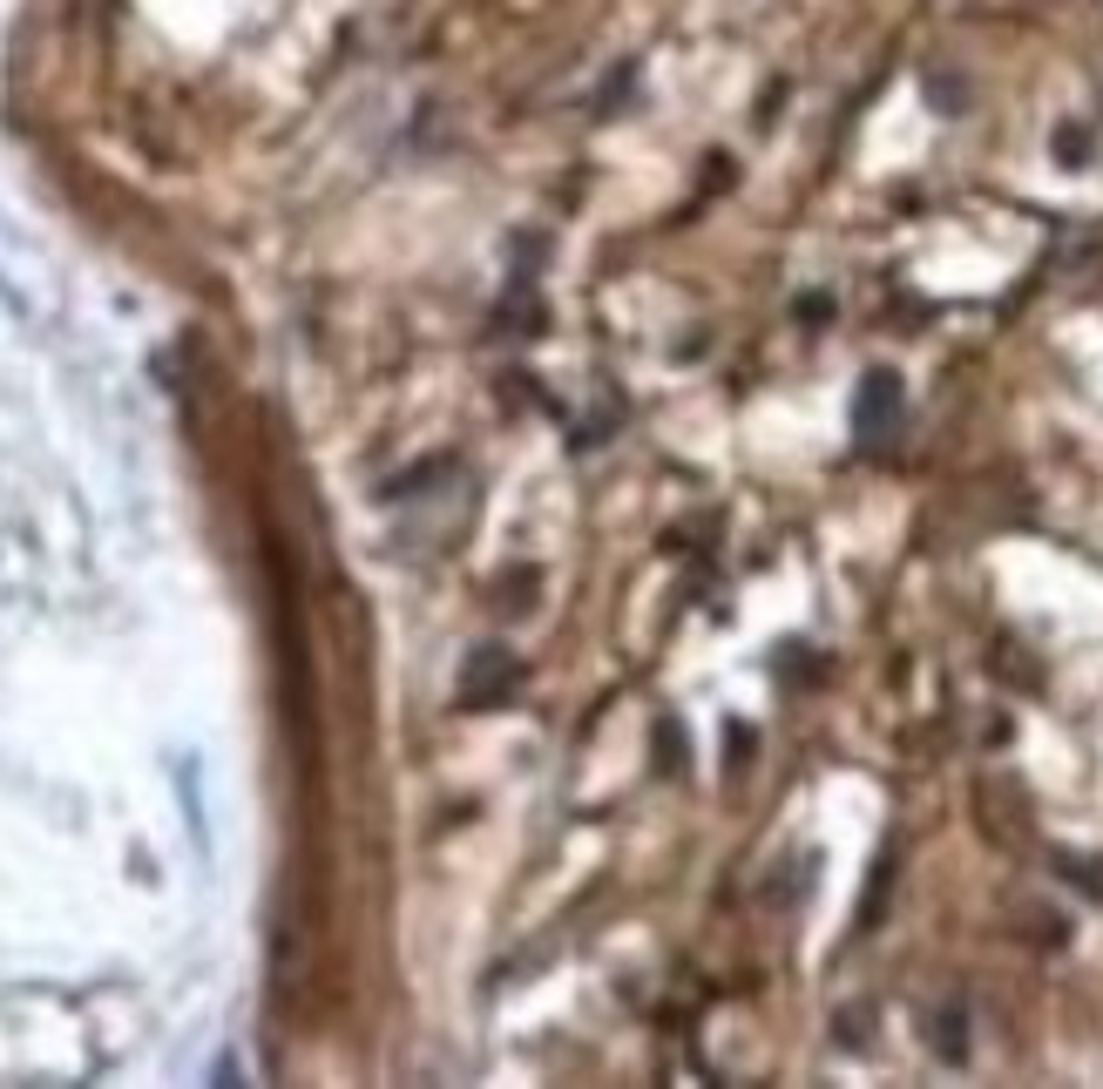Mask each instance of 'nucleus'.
<instances>
[{
  "instance_id": "nucleus-1",
  "label": "nucleus",
  "mask_w": 1103,
  "mask_h": 1089,
  "mask_svg": "<svg viewBox=\"0 0 1103 1089\" xmlns=\"http://www.w3.org/2000/svg\"><path fill=\"white\" fill-rule=\"evenodd\" d=\"M854 427H860L867 447H880V440L900 427V379H894V373H867L860 406H854Z\"/></svg>"
}]
</instances>
